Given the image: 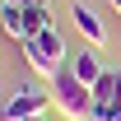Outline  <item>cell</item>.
I'll return each mask as SVG.
<instances>
[{"mask_svg": "<svg viewBox=\"0 0 121 121\" xmlns=\"http://www.w3.org/2000/svg\"><path fill=\"white\" fill-rule=\"evenodd\" d=\"M19 56H23V65H28L33 75H42V79H51V75H60L65 70V33L60 28H47V33H37V37H28V42H19Z\"/></svg>", "mask_w": 121, "mask_h": 121, "instance_id": "6da1fadb", "label": "cell"}, {"mask_svg": "<svg viewBox=\"0 0 121 121\" xmlns=\"http://www.w3.org/2000/svg\"><path fill=\"white\" fill-rule=\"evenodd\" d=\"M51 93H56L60 117H70V121H89V117H93V89L75 75V70L51 75Z\"/></svg>", "mask_w": 121, "mask_h": 121, "instance_id": "7a4b0ae2", "label": "cell"}, {"mask_svg": "<svg viewBox=\"0 0 121 121\" xmlns=\"http://www.w3.org/2000/svg\"><path fill=\"white\" fill-rule=\"evenodd\" d=\"M51 103H56L51 89H42V84H23V89H14L9 98H5L0 121H37L42 112H51Z\"/></svg>", "mask_w": 121, "mask_h": 121, "instance_id": "3957f363", "label": "cell"}, {"mask_svg": "<svg viewBox=\"0 0 121 121\" xmlns=\"http://www.w3.org/2000/svg\"><path fill=\"white\" fill-rule=\"evenodd\" d=\"M70 19H75V28L84 33V37H89L93 47H103V42H107V28H103V19L93 14L89 5H79V0H75V5H70Z\"/></svg>", "mask_w": 121, "mask_h": 121, "instance_id": "277c9868", "label": "cell"}, {"mask_svg": "<svg viewBox=\"0 0 121 121\" xmlns=\"http://www.w3.org/2000/svg\"><path fill=\"white\" fill-rule=\"evenodd\" d=\"M112 103H117V65L103 70L98 84H93V112H98V107H112Z\"/></svg>", "mask_w": 121, "mask_h": 121, "instance_id": "5b68a950", "label": "cell"}, {"mask_svg": "<svg viewBox=\"0 0 121 121\" xmlns=\"http://www.w3.org/2000/svg\"><path fill=\"white\" fill-rule=\"evenodd\" d=\"M0 28L9 33L14 42H28V23H23V9H19V5H9V9L0 14Z\"/></svg>", "mask_w": 121, "mask_h": 121, "instance_id": "8992f818", "label": "cell"}, {"mask_svg": "<svg viewBox=\"0 0 121 121\" xmlns=\"http://www.w3.org/2000/svg\"><path fill=\"white\" fill-rule=\"evenodd\" d=\"M70 70H75V75L84 79L89 89L98 84V75H103V65H98V56H93V51H84V56H75V60H70Z\"/></svg>", "mask_w": 121, "mask_h": 121, "instance_id": "52a82bcc", "label": "cell"}, {"mask_svg": "<svg viewBox=\"0 0 121 121\" xmlns=\"http://www.w3.org/2000/svg\"><path fill=\"white\" fill-rule=\"evenodd\" d=\"M93 117H103V121H121V103H112V107H98Z\"/></svg>", "mask_w": 121, "mask_h": 121, "instance_id": "ba28073f", "label": "cell"}, {"mask_svg": "<svg viewBox=\"0 0 121 121\" xmlns=\"http://www.w3.org/2000/svg\"><path fill=\"white\" fill-rule=\"evenodd\" d=\"M9 5H19V9H33V5H47V0H9Z\"/></svg>", "mask_w": 121, "mask_h": 121, "instance_id": "9c48e42d", "label": "cell"}, {"mask_svg": "<svg viewBox=\"0 0 121 121\" xmlns=\"http://www.w3.org/2000/svg\"><path fill=\"white\" fill-rule=\"evenodd\" d=\"M5 9H9V0H0V14H5Z\"/></svg>", "mask_w": 121, "mask_h": 121, "instance_id": "30bf717a", "label": "cell"}, {"mask_svg": "<svg viewBox=\"0 0 121 121\" xmlns=\"http://www.w3.org/2000/svg\"><path fill=\"white\" fill-rule=\"evenodd\" d=\"M112 9H117V14H121V0H112Z\"/></svg>", "mask_w": 121, "mask_h": 121, "instance_id": "8fae6325", "label": "cell"}, {"mask_svg": "<svg viewBox=\"0 0 121 121\" xmlns=\"http://www.w3.org/2000/svg\"><path fill=\"white\" fill-rule=\"evenodd\" d=\"M89 121H103V117H89Z\"/></svg>", "mask_w": 121, "mask_h": 121, "instance_id": "7c38bea8", "label": "cell"}, {"mask_svg": "<svg viewBox=\"0 0 121 121\" xmlns=\"http://www.w3.org/2000/svg\"><path fill=\"white\" fill-rule=\"evenodd\" d=\"M37 121H42V117H37Z\"/></svg>", "mask_w": 121, "mask_h": 121, "instance_id": "4fadbf2b", "label": "cell"}]
</instances>
